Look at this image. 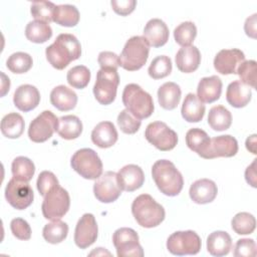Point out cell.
<instances>
[{"label": "cell", "instance_id": "cell-33", "mask_svg": "<svg viewBox=\"0 0 257 257\" xmlns=\"http://www.w3.org/2000/svg\"><path fill=\"white\" fill-rule=\"evenodd\" d=\"M208 123L214 131L222 132L230 127L232 123L231 112L223 105L213 106L209 110Z\"/></svg>", "mask_w": 257, "mask_h": 257}, {"label": "cell", "instance_id": "cell-21", "mask_svg": "<svg viewBox=\"0 0 257 257\" xmlns=\"http://www.w3.org/2000/svg\"><path fill=\"white\" fill-rule=\"evenodd\" d=\"M144 37L150 46L161 47L169 39V28L163 20L153 18L147 22L144 28Z\"/></svg>", "mask_w": 257, "mask_h": 257}, {"label": "cell", "instance_id": "cell-20", "mask_svg": "<svg viewBox=\"0 0 257 257\" xmlns=\"http://www.w3.org/2000/svg\"><path fill=\"white\" fill-rule=\"evenodd\" d=\"M218 194V188L214 181L209 179H200L194 182L189 190L191 200L196 204H208L215 200Z\"/></svg>", "mask_w": 257, "mask_h": 257}, {"label": "cell", "instance_id": "cell-39", "mask_svg": "<svg viewBox=\"0 0 257 257\" xmlns=\"http://www.w3.org/2000/svg\"><path fill=\"white\" fill-rule=\"evenodd\" d=\"M33 64L32 57L26 52H15L11 54L7 61L6 66L7 68L16 74H22L27 72Z\"/></svg>", "mask_w": 257, "mask_h": 257}, {"label": "cell", "instance_id": "cell-14", "mask_svg": "<svg viewBox=\"0 0 257 257\" xmlns=\"http://www.w3.org/2000/svg\"><path fill=\"white\" fill-rule=\"evenodd\" d=\"M121 191L117 181V174L111 171L105 172L98 177L93 185L94 196L101 203H112L116 201Z\"/></svg>", "mask_w": 257, "mask_h": 257}, {"label": "cell", "instance_id": "cell-22", "mask_svg": "<svg viewBox=\"0 0 257 257\" xmlns=\"http://www.w3.org/2000/svg\"><path fill=\"white\" fill-rule=\"evenodd\" d=\"M222 92V80L217 75L203 77L197 87V96L204 103L218 100Z\"/></svg>", "mask_w": 257, "mask_h": 257}, {"label": "cell", "instance_id": "cell-41", "mask_svg": "<svg viewBox=\"0 0 257 257\" xmlns=\"http://www.w3.org/2000/svg\"><path fill=\"white\" fill-rule=\"evenodd\" d=\"M148 72L153 79H161L168 76L172 72L171 58L166 55L155 57L148 68Z\"/></svg>", "mask_w": 257, "mask_h": 257}, {"label": "cell", "instance_id": "cell-9", "mask_svg": "<svg viewBox=\"0 0 257 257\" xmlns=\"http://www.w3.org/2000/svg\"><path fill=\"white\" fill-rule=\"evenodd\" d=\"M201 245L199 235L192 230L177 231L167 240V249L177 256L196 255L200 252Z\"/></svg>", "mask_w": 257, "mask_h": 257}, {"label": "cell", "instance_id": "cell-23", "mask_svg": "<svg viewBox=\"0 0 257 257\" xmlns=\"http://www.w3.org/2000/svg\"><path fill=\"white\" fill-rule=\"evenodd\" d=\"M117 138L116 128L111 121H101L91 132L92 143L101 149L112 147L116 143Z\"/></svg>", "mask_w": 257, "mask_h": 257}, {"label": "cell", "instance_id": "cell-7", "mask_svg": "<svg viewBox=\"0 0 257 257\" xmlns=\"http://www.w3.org/2000/svg\"><path fill=\"white\" fill-rule=\"evenodd\" d=\"M119 76L117 70L100 68L96 73V80L93 85L95 99L103 105L110 104L116 96Z\"/></svg>", "mask_w": 257, "mask_h": 257}, {"label": "cell", "instance_id": "cell-19", "mask_svg": "<svg viewBox=\"0 0 257 257\" xmlns=\"http://www.w3.org/2000/svg\"><path fill=\"white\" fill-rule=\"evenodd\" d=\"M40 101L38 89L31 84H22L18 86L13 95L14 105L21 111L27 112L34 109Z\"/></svg>", "mask_w": 257, "mask_h": 257}, {"label": "cell", "instance_id": "cell-54", "mask_svg": "<svg viewBox=\"0 0 257 257\" xmlns=\"http://www.w3.org/2000/svg\"><path fill=\"white\" fill-rule=\"evenodd\" d=\"M1 76H2V92H1V95L4 96L6 94V92L9 90L10 80H9V77H7L3 72H1Z\"/></svg>", "mask_w": 257, "mask_h": 257}, {"label": "cell", "instance_id": "cell-25", "mask_svg": "<svg viewBox=\"0 0 257 257\" xmlns=\"http://www.w3.org/2000/svg\"><path fill=\"white\" fill-rule=\"evenodd\" d=\"M252 91L250 86L246 85L240 80L231 82L226 91V99L230 105L236 108L246 106L251 100Z\"/></svg>", "mask_w": 257, "mask_h": 257}, {"label": "cell", "instance_id": "cell-28", "mask_svg": "<svg viewBox=\"0 0 257 257\" xmlns=\"http://www.w3.org/2000/svg\"><path fill=\"white\" fill-rule=\"evenodd\" d=\"M183 118L188 122H199L205 114V104L194 93H188L181 108Z\"/></svg>", "mask_w": 257, "mask_h": 257}, {"label": "cell", "instance_id": "cell-32", "mask_svg": "<svg viewBox=\"0 0 257 257\" xmlns=\"http://www.w3.org/2000/svg\"><path fill=\"white\" fill-rule=\"evenodd\" d=\"M25 122L17 112L6 114L1 120V133L8 139H18L24 132Z\"/></svg>", "mask_w": 257, "mask_h": 257}, {"label": "cell", "instance_id": "cell-18", "mask_svg": "<svg viewBox=\"0 0 257 257\" xmlns=\"http://www.w3.org/2000/svg\"><path fill=\"white\" fill-rule=\"evenodd\" d=\"M117 174L118 185L122 191L134 192L140 189L145 182V175L141 167L137 165H126Z\"/></svg>", "mask_w": 257, "mask_h": 257}, {"label": "cell", "instance_id": "cell-5", "mask_svg": "<svg viewBox=\"0 0 257 257\" xmlns=\"http://www.w3.org/2000/svg\"><path fill=\"white\" fill-rule=\"evenodd\" d=\"M150 45L144 36H133L124 44L119 55L120 65L128 71L141 69L147 62Z\"/></svg>", "mask_w": 257, "mask_h": 257}, {"label": "cell", "instance_id": "cell-13", "mask_svg": "<svg viewBox=\"0 0 257 257\" xmlns=\"http://www.w3.org/2000/svg\"><path fill=\"white\" fill-rule=\"evenodd\" d=\"M5 198L13 208L24 210L32 204L34 194L27 182H21L12 178L5 188Z\"/></svg>", "mask_w": 257, "mask_h": 257}, {"label": "cell", "instance_id": "cell-37", "mask_svg": "<svg viewBox=\"0 0 257 257\" xmlns=\"http://www.w3.org/2000/svg\"><path fill=\"white\" fill-rule=\"evenodd\" d=\"M68 234V226L65 222L54 220L43 227L42 236L50 244L61 243Z\"/></svg>", "mask_w": 257, "mask_h": 257}, {"label": "cell", "instance_id": "cell-47", "mask_svg": "<svg viewBox=\"0 0 257 257\" xmlns=\"http://www.w3.org/2000/svg\"><path fill=\"white\" fill-rule=\"evenodd\" d=\"M256 253V243L253 239L249 238L239 239L235 244L233 252L236 257H255Z\"/></svg>", "mask_w": 257, "mask_h": 257}, {"label": "cell", "instance_id": "cell-17", "mask_svg": "<svg viewBox=\"0 0 257 257\" xmlns=\"http://www.w3.org/2000/svg\"><path fill=\"white\" fill-rule=\"evenodd\" d=\"M237 152H238V143L234 137L230 135L219 136L211 139L210 145L203 158L207 160L220 158V157L231 158L235 156Z\"/></svg>", "mask_w": 257, "mask_h": 257}, {"label": "cell", "instance_id": "cell-48", "mask_svg": "<svg viewBox=\"0 0 257 257\" xmlns=\"http://www.w3.org/2000/svg\"><path fill=\"white\" fill-rule=\"evenodd\" d=\"M12 234L19 240H29L31 237V228L27 221L21 218H15L10 223Z\"/></svg>", "mask_w": 257, "mask_h": 257}, {"label": "cell", "instance_id": "cell-4", "mask_svg": "<svg viewBox=\"0 0 257 257\" xmlns=\"http://www.w3.org/2000/svg\"><path fill=\"white\" fill-rule=\"evenodd\" d=\"M122 103L134 116L147 118L154 112L153 97L136 83L126 84L122 91Z\"/></svg>", "mask_w": 257, "mask_h": 257}, {"label": "cell", "instance_id": "cell-15", "mask_svg": "<svg viewBox=\"0 0 257 257\" xmlns=\"http://www.w3.org/2000/svg\"><path fill=\"white\" fill-rule=\"evenodd\" d=\"M97 224L92 214L86 213L78 220L74 231V243L80 249L92 245L97 238Z\"/></svg>", "mask_w": 257, "mask_h": 257}, {"label": "cell", "instance_id": "cell-6", "mask_svg": "<svg viewBox=\"0 0 257 257\" xmlns=\"http://www.w3.org/2000/svg\"><path fill=\"white\" fill-rule=\"evenodd\" d=\"M70 165L77 174L87 180H96L102 174V162L95 151L89 148L76 151Z\"/></svg>", "mask_w": 257, "mask_h": 257}, {"label": "cell", "instance_id": "cell-11", "mask_svg": "<svg viewBox=\"0 0 257 257\" xmlns=\"http://www.w3.org/2000/svg\"><path fill=\"white\" fill-rule=\"evenodd\" d=\"M145 137L147 141L162 152L173 150L178 143V136L163 121H154L148 124Z\"/></svg>", "mask_w": 257, "mask_h": 257}, {"label": "cell", "instance_id": "cell-2", "mask_svg": "<svg viewBox=\"0 0 257 257\" xmlns=\"http://www.w3.org/2000/svg\"><path fill=\"white\" fill-rule=\"evenodd\" d=\"M152 176L158 189L164 195L174 197L181 193L184 186V179L171 161H157L152 167Z\"/></svg>", "mask_w": 257, "mask_h": 257}, {"label": "cell", "instance_id": "cell-52", "mask_svg": "<svg viewBox=\"0 0 257 257\" xmlns=\"http://www.w3.org/2000/svg\"><path fill=\"white\" fill-rule=\"evenodd\" d=\"M255 165H256V160L252 162L250 166L247 167L245 171V179L246 182L251 185L253 188H256V170H255Z\"/></svg>", "mask_w": 257, "mask_h": 257}, {"label": "cell", "instance_id": "cell-34", "mask_svg": "<svg viewBox=\"0 0 257 257\" xmlns=\"http://www.w3.org/2000/svg\"><path fill=\"white\" fill-rule=\"evenodd\" d=\"M25 36L34 43H44L52 36V29L46 22L34 20L30 21L25 28Z\"/></svg>", "mask_w": 257, "mask_h": 257}, {"label": "cell", "instance_id": "cell-8", "mask_svg": "<svg viewBox=\"0 0 257 257\" xmlns=\"http://www.w3.org/2000/svg\"><path fill=\"white\" fill-rule=\"evenodd\" d=\"M70 198L68 192L60 186L55 187L44 196L41 205L42 214L47 220H59L69 210Z\"/></svg>", "mask_w": 257, "mask_h": 257}, {"label": "cell", "instance_id": "cell-27", "mask_svg": "<svg viewBox=\"0 0 257 257\" xmlns=\"http://www.w3.org/2000/svg\"><path fill=\"white\" fill-rule=\"evenodd\" d=\"M232 249V239L225 231H214L207 238V250L212 256H225Z\"/></svg>", "mask_w": 257, "mask_h": 257}, {"label": "cell", "instance_id": "cell-3", "mask_svg": "<svg viewBox=\"0 0 257 257\" xmlns=\"http://www.w3.org/2000/svg\"><path fill=\"white\" fill-rule=\"evenodd\" d=\"M132 213L138 224L145 228L159 226L166 216L164 207L149 194H142L134 200Z\"/></svg>", "mask_w": 257, "mask_h": 257}, {"label": "cell", "instance_id": "cell-29", "mask_svg": "<svg viewBox=\"0 0 257 257\" xmlns=\"http://www.w3.org/2000/svg\"><path fill=\"white\" fill-rule=\"evenodd\" d=\"M180 86L172 81L165 82L158 89V100L160 105L168 110L176 108L181 99Z\"/></svg>", "mask_w": 257, "mask_h": 257}, {"label": "cell", "instance_id": "cell-38", "mask_svg": "<svg viewBox=\"0 0 257 257\" xmlns=\"http://www.w3.org/2000/svg\"><path fill=\"white\" fill-rule=\"evenodd\" d=\"M231 226L236 234L248 235L254 232L256 228V220L252 214L247 212H240L233 217Z\"/></svg>", "mask_w": 257, "mask_h": 257}, {"label": "cell", "instance_id": "cell-10", "mask_svg": "<svg viewBox=\"0 0 257 257\" xmlns=\"http://www.w3.org/2000/svg\"><path fill=\"white\" fill-rule=\"evenodd\" d=\"M112 242L118 257H142L144 250L139 242L138 233L132 229L122 227L114 231Z\"/></svg>", "mask_w": 257, "mask_h": 257}, {"label": "cell", "instance_id": "cell-44", "mask_svg": "<svg viewBox=\"0 0 257 257\" xmlns=\"http://www.w3.org/2000/svg\"><path fill=\"white\" fill-rule=\"evenodd\" d=\"M256 66L255 60H244L240 63L236 72L240 77V81L252 88L256 87Z\"/></svg>", "mask_w": 257, "mask_h": 257}, {"label": "cell", "instance_id": "cell-36", "mask_svg": "<svg viewBox=\"0 0 257 257\" xmlns=\"http://www.w3.org/2000/svg\"><path fill=\"white\" fill-rule=\"evenodd\" d=\"M11 172L14 179L28 183L34 176L35 166L30 159L20 156L13 160Z\"/></svg>", "mask_w": 257, "mask_h": 257}, {"label": "cell", "instance_id": "cell-49", "mask_svg": "<svg viewBox=\"0 0 257 257\" xmlns=\"http://www.w3.org/2000/svg\"><path fill=\"white\" fill-rule=\"evenodd\" d=\"M97 61L100 68L102 69L108 68V69L117 70V67L120 65L119 56L111 51H101L98 54Z\"/></svg>", "mask_w": 257, "mask_h": 257}, {"label": "cell", "instance_id": "cell-35", "mask_svg": "<svg viewBox=\"0 0 257 257\" xmlns=\"http://www.w3.org/2000/svg\"><path fill=\"white\" fill-rule=\"evenodd\" d=\"M53 21L60 26L73 27L79 21V12L77 8L73 5H56L54 10Z\"/></svg>", "mask_w": 257, "mask_h": 257}, {"label": "cell", "instance_id": "cell-30", "mask_svg": "<svg viewBox=\"0 0 257 257\" xmlns=\"http://www.w3.org/2000/svg\"><path fill=\"white\" fill-rule=\"evenodd\" d=\"M56 132L64 140L77 139L82 133V122L73 114L61 116L58 118Z\"/></svg>", "mask_w": 257, "mask_h": 257}, {"label": "cell", "instance_id": "cell-50", "mask_svg": "<svg viewBox=\"0 0 257 257\" xmlns=\"http://www.w3.org/2000/svg\"><path fill=\"white\" fill-rule=\"evenodd\" d=\"M110 5L116 14H118L120 16H126L135 10L137 1H135V0H120V1L112 0L110 2Z\"/></svg>", "mask_w": 257, "mask_h": 257}, {"label": "cell", "instance_id": "cell-12", "mask_svg": "<svg viewBox=\"0 0 257 257\" xmlns=\"http://www.w3.org/2000/svg\"><path fill=\"white\" fill-rule=\"evenodd\" d=\"M58 118L50 110L42 111L29 124L28 137L34 143H44L57 128Z\"/></svg>", "mask_w": 257, "mask_h": 257}, {"label": "cell", "instance_id": "cell-46", "mask_svg": "<svg viewBox=\"0 0 257 257\" xmlns=\"http://www.w3.org/2000/svg\"><path fill=\"white\" fill-rule=\"evenodd\" d=\"M36 186H37V190H38L39 194L42 197H44L52 189L59 186V183L53 173H51L49 171H43L38 176Z\"/></svg>", "mask_w": 257, "mask_h": 257}, {"label": "cell", "instance_id": "cell-42", "mask_svg": "<svg viewBox=\"0 0 257 257\" xmlns=\"http://www.w3.org/2000/svg\"><path fill=\"white\" fill-rule=\"evenodd\" d=\"M66 79L70 86L77 89H82L89 83L90 71L84 65H76L68 70Z\"/></svg>", "mask_w": 257, "mask_h": 257}, {"label": "cell", "instance_id": "cell-16", "mask_svg": "<svg viewBox=\"0 0 257 257\" xmlns=\"http://www.w3.org/2000/svg\"><path fill=\"white\" fill-rule=\"evenodd\" d=\"M244 60V52L240 49H222L214 58V67L217 72L224 75L236 74L238 66Z\"/></svg>", "mask_w": 257, "mask_h": 257}, {"label": "cell", "instance_id": "cell-31", "mask_svg": "<svg viewBox=\"0 0 257 257\" xmlns=\"http://www.w3.org/2000/svg\"><path fill=\"white\" fill-rule=\"evenodd\" d=\"M211 139L207 133L199 127H193L186 134V144L190 150L197 153L201 158L204 157Z\"/></svg>", "mask_w": 257, "mask_h": 257}, {"label": "cell", "instance_id": "cell-26", "mask_svg": "<svg viewBox=\"0 0 257 257\" xmlns=\"http://www.w3.org/2000/svg\"><path fill=\"white\" fill-rule=\"evenodd\" d=\"M51 104L60 111L71 110L77 103L76 93L65 85L55 86L50 92Z\"/></svg>", "mask_w": 257, "mask_h": 257}, {"label": "cell", "instance_id": "cell-53", "mask_svg": "<svg viewBox=\"0 0 257 257\" xmlns=\"http://www.w3.org/2000/svg\"><path fill=\"white\" fill-rule=\"evenodd\" d=\"M246 148L252 154H256V135H252L246 140Z\"/></svg>", "mask_w": 257, "mask_h": 257}, {"label": "cell", "instance_id": "cell-24", "mask_svg": "<svg viewBox=\"0 0 257 257\" xmlns=\"http://www.w3.org/2000/svg\"><path fill=\"white\" fill-rule=\"evenodd\" d=\"M200 62L201 53L194 45L182 47L176 54V65L184 73L194 72L199 67Z\"/></svg>", "mask_w": 257, "mask_h": 257}, {"label": "cell", "instance_id": "cell-51", "mask_svg": "<svg viewBox=\"0 0 257 257\" xmlns=\"http://www.w3.org/2000/svg\"><path fill=\"white\" fill-rule=\"evenodd\" d=\"M256 16L257 14H253L252 16L248 17L244 24V30L246 34L252 38H256Z\"/></svg>", "mask_w": 257, "mask_h": 257}, {"label": "cell", "instance_id": "cell-1", "mask_svg": "<svg viewBox=\"0 0 257 257\" xmlns=\"http://www.w3.org/2000/svg\"><path fill=\"white\" fill-rule=\"evenodd\" d=\"M46 59L56 69H64L71 61L81 55V46L78 39L69 33L59 34L55 41L46 47Z\"/></svg>", "mask_w": 257, "mask_h": 257}, {"label": "cell", "instance_id": "cell-45", "mask_svg": "<svg viewBox=\"0 0 257 257\" xmlns=\"http://www.w3.org/2000/svg\"><path fill=\"white\" fill-rule=\"evenodd\" d=\"M141 123V119L134 116L127 109L121 110L117 115V124L120 131L124 134H136L139 131Z\"/></svg>", "mask_w": 257, "mask_h": 257}, {"label": "cell", "instance_id": "cell-43", "mask_svg": "<svg viewBox=\"0 0 257 257\" xmlns=\"http://www.w3.org/2000/svg\"><path fill=\"white\" fill-rule=\"evenodd\" d=\"M55 6L54 3L49 1H36L31 4L30 12L36 20L49 23L53 21Z\"/></svg>", "mask_w": 257, "mask_h": 257}, {"label": "cell", "instance_id": "cell-40", "mask_svg": "<svg viewBox=\"0 0 257 257\" xmlns=\"http://www.w3.org/2000/svg\"><path fill=\"white\" fill-rule=\"evenodd\" d=\"M196 36H197V27L191 21L182 22L174 30L175 41L182 47L192 45Z\"/></svg>", "mask_w": 257, "mask_h": 257}]
</instances>
